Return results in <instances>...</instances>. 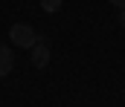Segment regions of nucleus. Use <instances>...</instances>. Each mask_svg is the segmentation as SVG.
<instances>
[{
  "mask_svg": "<svg viewBox=\"0 0 125 107\" xmlns=\"http://www.w3.org/2000/svg\"><path fill=\"white\" fill-rule=\"evenodd\" d=\"M119 23H122V29H125V9H119Z\"/></svg>",
  "mask_w": 125,
  "mask_h": 107,
  "instance_id": "nucleus-6",
  "label": "nucleus"
},
{
  "mask_svg": "<svg viewBox=\"0 0 125 107\" xmlns=\"http://www.w3.org/2000/svg\"><path fill=\"white\" fill-rule=\"evenodd\" d=\"M50 55H52V52H50V43L41 38V41L32 46V64H35L38 70H44V67L50 64Z\"/></svg>",
  "mask_w": 125,
  "mask_h": 107,
  "instance_id": "nucleus-2",
  "label": "nucleus"
},
{
  "mask_svg": "<svg viewBox=\"0 0 125 107\" xmlns=\"http://www.w3.org/2000/svg\"><path fill=\"white\" fill-rule=\"evenodd\" d=\"M41 9L52 15V12H58V9H61V0H41Z\"/></svg>",
  "mask_w": 125,
  "mask_h": 107,
  "instance_id": "nucleus-4",
  "label": "nucleus"
},
{
  "mask_svg": "<svg viewBox=\"0 0 125 107\" xmlns=\"http://www.w3.org/2000/svg\"><path fill=\"white\" fill-rule=\"evenodd\" d=\"M111 3H114L116 9H125V0H111Z\"/></svg>",
  "mask_w": 125,
  "mask_h": 107,
  "instance_id": "nucleus-5",
  "label": "nucleus"
},
{
  "mask_svg": "<svg viewBox=\"0 0 125 107\" xmlns=\"http://www.w3.org/2000/svg\"><path fill=\"white\" fill-rule=\"evenodd\" d=\"M9 38H12V43L21 46V49H32V46L41 41V35L32 29L29 23H15V26L9 29Z\"/></svg>",
  "mask_w": 125,
  "mask_h": 107,
  "instance_id": "nucleus-1",
  "label": "nucleus"
},
{
  "mask_svg": "<svg viewBox=\"0 0 125 107\" xmlns=\"http://www.w3.org/2000/svg\"><path fill=\"white\" fill-rule=\"evenodd\" d=\"M12 67H15V55L9 52V46H3V43H0V78H3V75H9Z\"/></svg>",
  "mask_w": 125,
  "mask_h": 107,
  "instance_id": "nucleus-3",
  "label": "nucleus"
}]
</instances>
